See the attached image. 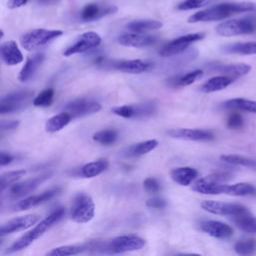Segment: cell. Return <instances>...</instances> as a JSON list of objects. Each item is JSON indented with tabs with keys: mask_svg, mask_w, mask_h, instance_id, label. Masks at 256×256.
<instances>
[{
	"mask_svg": "<svg viewBox=\"0 0 256 256\" xmlns=\"http://www.w3.org/2000/svg\"><path fill=\"white\" fill-rule=\"evenodd\" d=\"M253 12L256 13V3L252 2H230L211 6L207 9L194 13L188 18L189 23L211 22L226 19L232 15Z\"/></svg>",
	"mask_w": 256,
	"mask_h": 256,
	"instance_id": "obj_1",
	"label": "cell"
},
{
	"mask_svg": "<svg viewBox=\"0 0 256 256\" xmlns=\"http://www.w3.org/2000/svg\"><path fill=\"white\" fill-rule=\"evenodd\" d=\"M64 214H65L64 208L60 207V208L54 210L51 214H49L43 220L38 222L32 229H30L28 232H26L22 236H20L16 241H14L6 249L5 253L12 254V253L19 252V251L27 248L36 239L40 238L47 230H49L55 223L60 221L61 218L64 216Z\"/></svg>",
	"mask_w": 256,
	"mask_h": 256,
	"instance_id": "obj_2",
	"label": "cell"
},
{
	"mask_svg": "<svg viewBox=\"0 0 256 256\" xmlns=\"http://www.w3.org/2000/svg\"><path fill=\"white\" fill-rule=\"evenodd\" d=\"M216 32L224 37L254 33L256 32V15L224 21L216 26Z\"/></svg>",
	"mask_w": 256,
	"mask_h": 256,
	"instance_id": "obj_3",
	"label": "cell"
},
{
	"mask_svg": "<svg viewBox=\"0 0 256 256\" xmlns=\"http://www.w3.org/2000/svg\"><path fill=\"white\" fill-rule=\"evenodd\" d=\"M145 245V240L134 234L121 235L105 240V254H120L140 250Z\"/></svg>",
	"mask_w": 256,
	"mask_h": 256,
	"instance_id": "obj_4",
	"label": "cell"
},
{
	"mask_svg": "<svg viewBox=\"0 0 256 256\" xmlns=\"http://www.w3.org/2000/svg\"><path fill=\"white\" fill-rule=\"evenodd\" d=\"M62 34L63 32L61 30H48L43 28L32 29L21 36L20 43L25 50L33 51L48 44Z\"/></svg>",
	"mask_w": 256,
	"mask_h": 256,
	"instance_id": "obj_5",
	"label": "cell"
},
{
	"mask_svg": "<svg viewBox=\"0 0 256 256\" xmlns=\"http://www.w3.org/2000/svg\"><path fill=\"white\" fill-rule=\"evenodd\" d=\"M95 214V204L90 196L79 193L75 196L71 207V219L79 224L91 221Z\"/></svg>",
	"mask_w": 256,
	"mask_h": 256,
	"instance_id": "obj_6",
	"label": "cell"
},
{
	"mask_svg": "<svg viewBox=\"0 0 256 256\" xmlns=\"http://www.w3.org/2000/svg\"><path fill=\"white\" fill-rule=\"evenodd\" d=\"M34 92L27 89L17 90L6 94L0 101V113H12L26 107L29 102L33 101Z\"/></svg>",
	"mask_w": 256,
	"mask_h": 256,
	"instance_id": "obj_7",
	"label": "cell"
},
{
	"mask_svg": "<svg viewBox=\"0 0 256 256\" xmlns=\"http://www.w3.org/2000/svg\"><path fill=\"white\" fill-rule=\"evenodd\" d=\"M205 37V33H189L173 39L172 41L165 44L160 50L159 55L161 57H172L184 52L192 43L202 40Z\"/></svg>",
	"mask_w": 256,
	"mask_h": 256,
	"instance_id": "obj_8",
	"label": "cell"
},
{
	"mask_svg": "<svg viewBox=\"0 0 256 256\" xmlns=\"http://www.w3.org/2000/svg\"><path fill=\"white\" fill-rule=\"evenodd\" d=\"M112 113L120 116L122 118L130 119V118H143L150 117L156 112V105L154 102L147 101L143 103L137 104H129V105H121L117 107H113L111 109Z\"/></svg>",
	"mask_w": 256,
	"mask_h": 256,
	"instance_id": "obj_9",
	"label": "cell"
},
{
	"mask_svg": "<svg viewBox=\"0 0 256 256\" xmlns=\"http://www.w3.org/2000/svg\"><path fill=\"white\" fill-rule=\"evenodd\" d=\"M101 41H102V39H101L100 35L96 32L88 31V32L82 33L75 39V41L69 47H67L64 50L63 55L68 57V56H72L75 54L87 52V51L99 46Z\"/></svg>",
	"mask_w": 256,
	"mask_h": 256,
	"instance_id": "obj_10",
	"label": "cell"
},
{
	"mask_svg": "<svg viewBox=\"0 0 256 256\" xmlns=\"http://www.w3.org/2000/svg\"><path fill=\"white\" fill-rule=\"evenodd\" d=\"M100 64H104L107 67L113 68L117 71L125 72V73H132V74H139L151 70L153 68V63L147 60L141 59H130V60H113L105 62L102 60Z\"/></svg>",
	"mask_w": 256,
	"mask_h": 256,
	"instance_id": "obj_11",
	"label": "cell"
},
{
	"mask_svg": "<svg viewBox=\"0 0 256 256\" xmlns=\"http://www.w3.org/2000/svg\"><path fill=\"white\" fill-rule=\"evenodd\" d=\"M101 108V104L97 101L86 98H79L68 102L64 106V111L69 113L72 118H77L96 113L100 111Z\"/></svg>",
	"mask_w": 256,
	"mask_h": 256,
	"instance_id": "obj_12",
	"label": "cell"
},
{
	"mask_svg": "<svg viewBox=\"0 0 256 256\" xmlns=\"http://www.w3.org/2000/svg\"><path fill=\"white\" fill-rule=\"evenodd\" d=\"M117 11V7L107 3H88L79 13V18L82 22H92L99 20L105 16L111 15Z\"/></svg>",
	"mask_w": 256,
	"mask_h": 256,
	"instance_id": "obj_13",
	"label": "cell"
},
{
	"mask_svg": "<svg viewBox=\"0 0 256 256\" xmlns=\"http://www.w3.org/2000/svg\"><path fill=\"white\" fill-rule=\"evenodd\" d=\"M201 208L211 214L232 216V217L248 211L245 206L240 204L226 203V202L212 201V200H205L201 202Z\"/></svg>",
	"mask_w": 256,
	"mask_h": 256,
	"instance_id": "obj_14",
	"label": "cell"
},
{
	"mask_svg": "<svg viewBox=\"0 0 256 256\" xmlns=\"http://www.w3.org/2000/svg\"><path fill=\"white\" fill-rule=\"evenodd\" d=\"M50 173H45L33 178L26 179L22 182H17L11 187H9V196L13 199H18L28 195L30 192L35 190L42 182L50 177Z\"/></svg>",
	"mask_w": 256,
	"mask_h": 256,
	"instance_id": "obj_15",
	"label": "cell"
},
{
	"mask_svg": "<svg viewBox=\"0 0 256 256\" xmlns=\"http://www.w3.org/2000/svg\"><path fill=\"white\" fill-rule=\"evenodd\" d=\"M167 134L172 138L188 141H210L214 139L212 131L195 128H174L168 130Z\"/></svg>",
	"mask_w": 256,
	"mask_h": 256,
	"instance_id": "obj_16",
	"label": "cell"
},
{
	"mask_svg": "<svg viewBox=\"0 0 256 256\" xmlns=\"http://www.w3.org/2000/svg\"><path fill=\"white\" fill-rule=\"evenodd\" d=\"M39 217L36 214H28L24 216L15 217L6 223L2 224L0 227V235L4 236L7 234H11L14 232L26 230L35 224H37Z\"/></svg>",
	"mask_w": 256,
	"mask_h": 256,
	"instance_id": "obj_17",
	"label": "cell"
},
{
	"mask_svg": "<svg viewBox=\"0 0 256 256\" xmlns=\"http://www.w3.org/2000/svg\"><path fill=\"white\" fill-rule=\"evenodd\" d=\"M60 192H61L60 187H54V188H51V189H48V190L42 192L41 194L28 196V197L18 201L13 206V210L14 211H23V210L30 209L32 207H35L39 204H42V203L52 199L53 197L58 195Z\"/></svg>",
	"mask_w": 256,
	"mask_h": 256,
	"instance_id": "obj_18",
	"label": "cell"
},
{
	"mask_svg": "<svg viewBox=\"0 0 256 256\" xmlns=\"http://www.w3.org/2000/svg\"><path fill=\"white\" fill-rule=\"evenodd\" d=\"M156 35H149L143 33H124L118 36L117 41L120 45L125 47H134V48H142L151 46L157 41Z\"/></svg>",
	"mask_w": 256,
	"mask_h": 256,
	"instance_id": "obj_19",
	"label": "cell"
},
{
	"mask_svg": "<svg viewBox=\"0 0 256 256\" xmlns=\"http://www.w3.org/2000/svg\"><path fill=\"white\" fill-rule=\"evenodd\" d=\"M208 68L211 71L219 72L221 75L231 77L236 79L238 77L244 76L251 71V66L244 63H232V64H223L220 62H212L208 64Z\"/></svg>",
	"mask_w": 256,
	"mask_h": 256,
	"instance_id": "obj_20",
	"label": "cell"
},
{
	"mask_svg": "<svg viewBox=\"0 0 256 256\" xmlns=\"http://www.w3.org/2000/svg\"><path fill=\"white\" fill-rule=\"evenodd\" d=\"M200 229L208 235L218 239H227L233 234L231 226L217 220H206L201 222Z\"/></svg>",
	"mask_w": 256,
	"mask_h": 256,
	"instance_id": "obj_21",
	"label": "cell"
},
{
	"mask_svg": "<svg viewBox=\"0 0 256 256\" xmlns=\"http://www.w3.org/2000/svg\"><path fill=\"white\" fill-rule=\"evenodd\" d=\"M0 55L2 61L8 66L17 65L23 61V55L17 43L13 40H8L1 44Z\"/></svg>",
	"mask_w": 256,
	"mask_h": 256,
	"instance_id": "obj_22",
	"label": "cell"
},
{
	"mask_svg": "<svg viewBox=\"0 0 256 256\" xmlns=\"http://www.w3.org/2000/svg\"><path fill=\"white\" fill-rule=\"evenodd\" d=\"M227 189V184L217 183L209 179L208 177H204L198 179L192 184V190L205 195H219L225 194Z\"/></svg>",
	"mask_w": 256,
	"mask_h": 256,
	"instance_id": "obj_23",
	"label": "cell"
},
{
	"mask_svg": "<svg viewBox=\"0 0 256 256\" xmlns=\"http://www.w3.org/2000/svg\"><path fill=\"white\" fill-rule=\"evenodd\" d=\"M44 59L45 54L43 52H37L29 56L18 74V80L21 82H27L28 80H30L34 76L38 68L41 66Z\"/></svg>",
	"mask_w": 256,
	"mask_h": 256,
	"instance_id": "obj_24",
	"label": "cell"
},
{
	"mask_svg": "<svg viewBox=\"0 0 256 256\" xmlns=\"http://www.w3.org/2000/svg\"><path fill=\"white\" fill-rule=\"evenodd\" d=\"M197 176L198 171L192 167H177L170 171L171 179L181 186L190 185Z\"/></svg>",
	"mask_w": 256,
	"mask_h": 256,
	"instance_id": "obj_25",
	"label": "cell"
},
{
	"mask_svg": "<svg viewBox=\"0 0 256 256\" xmlns=\"http://www.w3.org/2000/svg\"><path fill=\"white\" fill-rule=\"evenodd\" d=\"M157 145L158 141L156 139H150L130 145L125 148L122 153L125 157H138L151 152L157 147Z\"/></svg>",
	"mask_w": 256,
	"mask_h": 256,
	"instance_id": "obj_26",
	"label": "cell"
},
{
	"mask_svg": "<svg viewBox=\"0 0 256 256\" xmlns=\"http://www.w3.org/2000/svg\"><path fill=\"white\" fill-rule=\"evenodd\" d=\"M235 79L228 77V76H224V75H219V76H215L212 77L210 79H208L207 81H205L201 86H200V90L204 93H211V92H216V91H220L223 90L225 88H227L230 84L233 83Z\"/></svg>",
	"mask_w": 256,
	"mask_h": 256,
	"instance_id": "obj_27",
	"label": "cell"
},
{
	"mask_svg": "<svg viewBox=\"0 0 256 256\" xmlns=\"http://www.w3.org/2000/svg\"><path fill=\"white\" fill-rule=\"evenodd\" d=\"M220 106L223 109L241 110L256 114V101L246 98H232L222 102Z\"/></svg>",
	"mask_w": 256,
	"mask_h": 256,
	"instance_id": "obj_28",
	"label": "cell"
},
{
	"mask_svg": "<svg viewBox=\"0 0 256 256\" xmlns=\"http://www.w3.org/2000/svg\"><path fill=\"white\" fill-rule=\"evenodd\" d=\"M222 51L227 54L239 55H255L256 54V41L249 42H235L224 45Z\"/></svg>",
	"mask_w": 256,
	"mask_h": 256,
	"instance_id": "obj_29",
	"label": "cell"
},
{
	"mask_svg": "<svg viewBox=\"0 0 256 256\" xmlns=\"http://www.w3.org/2000/svg\"><path fill=\"white\" fill-rule=\"evenodd\" d=\"M202 75H203V70L196 69V70L190 71L188 73H185L183 75H178V76L170 77V78H168L166 80V82H167L168 86L173 87V88L183 87V86H188V85L194 83Z\"/></svg>",
	"mask_w": 256,
	"mask_h": 256,
	"instance_id": "obj_30",
	"label": "cell"
},
{
	"mask_svg": "<svg viewBox=\"0 0 256 256\" xmlns=\"http://www.w3.org/2000/svg\"><path fill=\"white\" fill-rule=\"evenodd\" d=\"M162 22L158 20H151V19H139L133 20L129 22L126 27L129 31L134 33H145L147 31L156 30L162 27Z\"/></svg>",
	"mask_w": 256,
	"mask_h": 256,
	"instance_id": "obj_31",
	"label": "cell"
},
{
	"mask_svg": "<svg viewBox=\"0 0 256 256\" xmlns=\"http://www.w3.org/2000/svg\"><path fill=\"white\" fill-rule=\"evenodd\" d=\"M72 117L69 113L63 111L49 118L45 123V130L49 133H55L63 129L70 121Z\"/></svg>",
	"mask_w": 256,
	"mask_h": 256,
	"instance_id": "obj_32",
	"label": "cell"
},
{
	"mask_svg": "<svg viewBox=\"0 0 256 256\" xmlns=\"http://www.w3.org/2000/svg\"><path fill=\"white\" fill-rule=\"evenodd\" d=\"M108 161L106 159H98L96 161H92L86 163L81 167V175L85 178H92L96 177L102 172H104L108 168Z\"/></svg>",
	"mask_w": 256,
	"mask_h": 256,
	"instance_id": "obj_33",
	"label": "cell"
},
{
	"mask_svg": "<svg viewBox=\"0 0 256 256\" xmlns=\"http://www.w3.org/2000/svg\"><path fill=\"white\" fill-rule=\"evenodd\" d=\"M233 222L242 231L246 233L256 234V218L249 213V211L233 216Z\"/></svg>",
	"mask_w": 256,
	"mask_h": 256,
	"instance_id": "obj_34",
	"label": "cell"
},
{
	"mask_svg": "<svg viewBox=\"0 0 256 256\" xmlns=\"http://www.w3.org/2000/svg\"><path fill=\"white\" fill-rule=\"evenodd\" d=\"M86 251L85 245H62L49 250L44 256H76Z\"/></svg>",
	"mask_w": 256,
	"mask_h": 256,
	"instance_id": "obj_35",
	"label": "cell"
},
{
	"mask_svg": "<svg viewBox=\"0 0 256 256\" xmlns=\"http://www.w3.org/2000/svg\"><path fill=\"white\" fill-rule=\"evenodd\" d=\"M256 193V188L250 184V183H236V184H227L226 193L227 195L231 196H247V195H253Z\"/></svg>",
	"mask_w": 256,
	"mask_h": 256,
	"instance_id": "obj_36",
	"label": "cell"
},
{
	"mask_svg": "<svg viewBox=\"0 0 256 256\" xmlns=\"http://www.w3.org/2000/svg\"><path fill=\"white\" fill-rule=\"evenodd\" d=\"M93 140L101 145H105V146H109L112 145L116 142L117 138H118V131L115 129H103L100 131H97L93 134L92 136Z\"/></svg>",
	"mask_w": 256,
	"mask_h": 256,
	"instance_id": "obj_37",
	"label": "cell"
},
{
	"mask_svg": "<svg viewBox=\"0 0 256 256\" xmlns=\"http://www.w3.org/2000/svg\"><path fill=\"white\" fill-rule=\"evenodd\" d=\"M26 171L25 170H14V171H8L3 173L0 176V190L4 191L6 188L11 187L19 179H21L25 175Z\"/></svg>",
	"mask_w": 256,
	"mask_h": 256,
	"instance_id": "obj_38",
	"label": "cell"
},
{
	"mask_svg": "<svg viewBox=\"0 0 256 256\" xmlns=\"http://www.w3.org/2000/svg\"><path fill=\"white\" fill-rule=\"evenodd\" d=\"M235 252L240 256H250L256 252V240L252 238L241 239L234 245Z\"/></svg>",
	"mask_w": 256,
	"mask_h": 256,
	"instance_id": "obj_39",
	"label": "cell"
},
{
	"mask_svg": "<svg viewBox=\"0 0 256 256\" xmlns=\"http://www.w3.org/2000/svg\"><path fill=\"white\" fill-rule=\"evenodd\" d=\"M220 158L222 161L229 163V164L245 166V167H250V168H256V160L245 157V156L229 154V155H221Z\"/></svg>",
	"mask_w": 256,
	"mask_h": 256,
	"instance_id": "obj_40",
	"label": "cell"
},
{
	"mask_svg": "<svg viewBox=\"0 0 256 256\" xmlns=\"http://www.w3.org/2000/svg\"><path fill=\"white\" fill-rule=\"evenodd\" d=\"M54 94L55 92L53 88H46L34 97L32 103L36 107H48L53 103Z\"/></svg>",
	"mask_w": 256,
	"mask_h": 256,
	"instance_id": "obj_41",
	"label": "cell"
},
{
	"mask_svg": "<svg viewBox=\"0 0 256 256\" xmlns=\"http://www.w3.org/2000/svg\"><path fill=\"white\" fill-rule=\"evenodd\" d=\"M216 0H184L177 5L178 10H193L209 5Z\"/></svg>",
	"mask_w": 256,
	"mask_h": 256,
	"instance_id": "obj_42",
	"label": "cell"
},
{
	"mask_svg": "<svg viewBox=\"0 0 256 256\" xmlns=\"http://www.w3.org/2000/svg\"><path fill=\"white\" fill-rule=\"evenodd\" d=\"M227 127L230 129H239L243 126L244 124V120L241 114L239 113H232L228 116L227 121H226Z\"/></svg>",
	"mask_w": 256,
	"mask_h": 256,
	"instance_id": "obj_43",
	"label": "cell"
},
{
	"mask_svg": "<svg viewBox=\"0 0 256 256\" xmlns=\"http://www.w3.org/2000/svg\"><path fill=\"white\" fill-rule=\"evenodd\" d=\"M143 187L148 193H157L161 190V186L159 182L153 177L146 178L143 182Z\"/></svg>",
	"mask_w": 256,
	"mask_h": 256,
	"instance_id": "obj_44",
	"label": "cell"
},
{
	"mask_svg": "<svg viewBox=\"0 0 256 256\" xmlns=\"http://www.w3.org/2000/svg\"><path fill=\"white\" fill-rule=\"evenodd\" d=\"M167 205L166 200L160 197H152L146 201V206L154 209H163Z\"/></svg>",
	"mask_w": 256,
	"mask_h": 256,
	"instance_id": "obj_45",
	"label": "cell"
},
{
	"mask_svg": "<svg viewBox=\"0 0 256 256\" xmlns=\"http://www.w3.org/2000/svg\"><path fill=\"white\" fill-rule=\"evenodd\" d=\"M18 125H19L18 120H1L0 129L2 132L5 130H12L18 127Z\"/></svg>",
	"mask_w": 256,
	"mask_h": 256,
	"instance_id": "obj_46",
	"label": "cell"
},
{
	"mask_svg": "<svg viewBox=\"0 0 256 256\" xmlns=\"http://www.w3.org/2000/svg\"><path fill=\"white\" fill-rule=\"evenodd\" d=\"M14 160V156L9 154V153H6L4 151H2L0 153V165L1 166H5V165H8L10 164L12 161Z\"/></svg>",
	"mask_w": 256,
	"mask_h": 256,
	"instance_id": "obj_47",
	"label": "cell"
},
{
	"mask_svg": "<svg viewBox=\"0 0 256 256\" xmlns=\"http://www.w3.org/2000/svg\"><path fill=\"white\" fill-rule=\"evenodd\" d=\"M29 0H8L7 1V6L11 9L19 8L23 5H25Z\"/></svg>",
	"mask_w": 256,
	"mask_h": 256,
	"instance_id": "obj_48",
	"label": "cell"
},
{
	"mask_svg": "<svg viewBox=\"0 0 256 256\" xmlns=\"http://www.w3.org/2000/svg\"><path fill=\"white\" fill-rule=\"evenodd\" d=\"M37 2H39L40 4H44V5H53L58 3L60 0H36Z\"/></svg>",
	"mask_w": 256,
	"mask_h": 256,
	"instance_id": "obj_49",
	"label": "cell"
},
{
	"mask_svg": "<svg viewBox=\"0 0 256 256\" xmlns=\"http://www.w3.org/2000/svg\"><path fill=\"white\" fill-rule=\"evenodd\" d=\"M169 256H202V255L198 253H174Z\"/></svg>",
	"mask_w": 256,
	"mask_h": 256,
	"instance_id": "obj_50",
	"label": "cell"
}]
</instances>
